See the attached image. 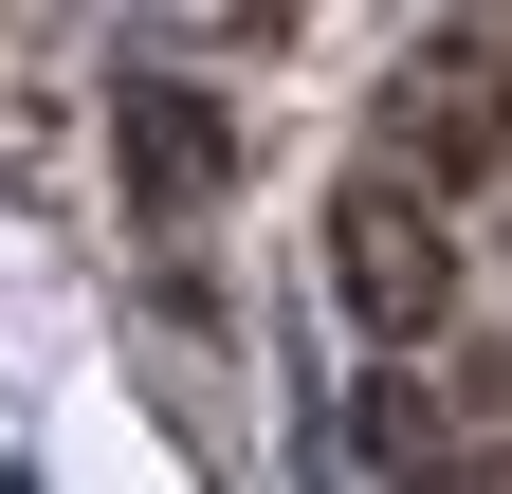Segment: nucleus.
Listing matches in <instances>:
<instances>
[{
	"mask_svg": "<svg viewBox=\"0 0 512 494\" xmlns=\"http://www.w3.org/2000/svg\"><path fill=\"white\" fill-rule=\"evenodd\" d=\"M330 275H348L366 330H421L439 293H458V238H439L421 183H348V202H330Z\"/></svg>",
	"mask_w": 512,
	"mask_h": 494,
	"instance_id": "1",
	"label": "nucleus"
},
{
	"mask_svg": "<svg viewBox=\"0 0 512 494\" xmlns=\"http://www.w3.org/2000/svg\"><path fill=\"white\" fill-rule=\"evenodd\" d=\"M110 147H128V202H147V238H183V220L220 202V165H238V129H220L183 74H110Z\"/></svg>",
	"mask_w": 512,
	"mask_h": 494,
	"instance_id": "2",
	"label": "nucleus"
},
{
	"mask_svg": "<svg viewBox=\"0 0 512 494\" xmlns=\"http://www.w3.org/2000/svg\"><path fill=\"white\" fill-rule=\"evenodd\" d=\"M403 129H421V165H476V147L512 129V92H494V37H439V55H421V110H403Z\"/></svg>",
	"mask_w": 512,
	"mask_h": 494,
	"instance_id": "3",
	"label": "nucleus"
}]
</instances>
